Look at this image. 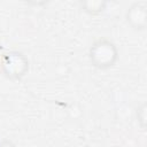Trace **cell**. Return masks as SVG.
I'll return each mask as SVG.
<instances>
[{"mask_svg":"<svg viewBox=\"0 0 147 147\" xmlns=\"http://www.w3.org/2000/svg\"><path fill=\"white\" fill-rule=\"evenodd\" d=\"M110 147H118V146H110Z\"/></svg>","mask_w":147,"mask_h":147,"instance_id":"obj_7","label":"cell"},{"mask_svg":"<svg viewBox=\"0 0 147 147\" xmlns=\"http://www.w3.org/2000/svg\"><path fill=\"white\" fill-rule=\"evenodd\" d=\"M108 2L105 0H86L79 1L80 9L91 16H98L107 9Z\"/></svg>","mask_w":147,"mask_h":147,"instance_id":"obj_4","label":"cell"},{"mask_svg":"<svg viewBox=\"0 0 147 147\" xmlns=\"http://www.w3.org/2000/svg\"><path fill=\"white\" fill-rule=\"evenodd\" d=\"M118 57L119 52L116 44L105 37L96 39L88 48L90 63L99 70L113 68L117 63Z\"/></svg>","mask_w":147,"mask_h":147,"instance_id":"obj_1","label":"cell"},{"mask_svg":"<svg viewBox=\"0 0 147 147\" xmlns=\"http://www.w3.org/2000/svg\"><path fill=\"white\" fill-rule=\"evenodd\" d=\"M147 105L146 102H141L140 105H138V107L136 108V121L138 123V126L145 131L146 130V124H147Z\"/></svg>","mask_w":147,"mask_h":147,"instance_id":"obj_5","label":"cell"},{"mask_svg":"<svg viewBox=\"0 0 147 147\" xmlns=\"http://www.w3.org/2000/svg\"><path fill=\"white\" fill-rule=\"evenodd\" d=\"M30 62L22 52L9 51L1 57L0 69L7 79L21 80L28 74Z\"/></svg>","mask_w":147,"mask_h":147,"instance_id":"obj_2","label":"cell"},{"mask_svg":"<svg viewBox=\"0 0 147 147\" xmlns=\"http://www.w3.org/2000/svg\"><path fill=\"white\" fill-rule=\"evenodd\" d=\"M0 147H17V146L9 139H1L0 140Z\"/></svg>","mask_w":147,"mask_h":147,"instance_id":"obj_6","label":"cell"},{"mask_svg":"<svg viewBox=\"0 0 147 147\" xmlns=\"http://www.w3.org/2000/svg\"><path fill=\"white\" fill-rule=\"evenodd\" d=\"M126 23L136 31H144L147 26V2L134 1L125 10Z\"/></svg>","mask_w":147,"mask_h":147,"instance_id":"obj_3","label":"cell"}]
</instances>
